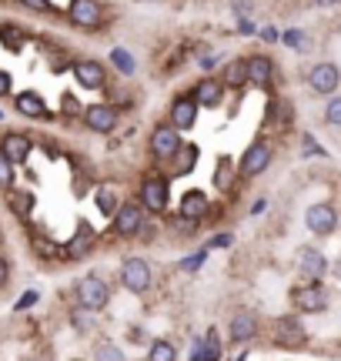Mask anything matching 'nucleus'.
<instances>
[{
  "label": "nucleus",
  "mask_w": 341,
  "mask_h": 361,
  "mask_svg": "<svg viewBox=\"0 0 341 361\" xmlns=\"http://www.w3.org/2000/svg\"><path fill=\"white\" fill-rule=\"evenodd\" d=\"M291 298H294V305H298V308L311 311V314L328 308V295H325V288H321V284H304V288H298Z\"/></svg>",
  "instance_id": "obj_11"
},
{
  "label": "nucleus",
  "mask_w": 341,
  "mask_h": 361,
  "mask_svg": "<svg viewBox=\"0 0 341 361\" xmlns=\"http://www.w3.org/2000/svg\"><path fill=\"white\" fill-rule=\"evenodd\" d=\"M194 117H197V104L194 101H178L170 107V121H174V130L178 128H194Z\"/></svg>",
  "instance_id": "obj_22"
},
{
  "label": "nucleus",
  "mask_w": 341,
  "mask_h": 361,
  "mask_svg": "<svg viewBox=\"0 0 341 361\" xmlns=\"http://www.w3.org/2000/svg\"><path fill=\"white\" fill-rule=\"evenodd\" d=\"M111 301V288H107L97 274H87L78 281V305L80 311H101Z\"/></svg>",
  "instance_id": "obj_1"
},
{
  "label": "nucleus",
  "mask_w": 341,
  "mask_h": 361,
  "mask_svg": "<svg viewBox=\"0 0 341 361\" xmlns=\"http://www.w3.org/2000/svg\"><path fill=\"white\" fill-rule=\"evenodd\" d=\"M84 124L97 134H111V130L118 128V111L114 107H107V104H94L84 111Z\"/></svg>",
  "instance_id": "obj_7"
},
{
  "label": "nucleus",
  "mask_w": 341,
  "mask_h": 361,
  "mask_svg": "<svg viewBox=\"0 0 341 361\" xmlns=\"http://www.w3.org/2000/svg\"><path fill=\"white\" fill-rule=\"evenodd\" d=\"M261 37L268 40V44H271V40H278V30H275V27H264V30H261Z\"/></svg>",
  "instance_id": "obj_39"
},
{
  "label": "nucleus",
  "mask_w": 341,
  "mask_h": 361,
  "mask_svg": "<svg viewBox=\"0 0 341 361\" xmlns=\"http://www.w3.org/2000/svg\"><path fill=\"white\" fill-rule=\"evenodd\" d=\"M94 355H97V361H128L124 358V351L118 348V345H97V351H94Z\"/></svg>",
  "instance_id": "obj_27"
},
{
  "label": "nucleus",
  "mask_w": 341,
  "mask_h": 361,
  "mask_svg": "<svg viewBox=\"0 0 341 361\" xmlns=\"http://www.w3.org/2000/svg\"><path fill=\"white\" fill-rule=\"evenodd\" d=\"M101 4L97 0H70V20L78 27H101Z\"/></svg>",
  "instance_id": "obj_12"
},
{
  "label": "nucleus",
  "mask_w": 341,
  "mask_h": 361,
  "mask_svg": "<svg viewBox=\"0 0 341 361\" xmlns=\"http://www.w3.org/2000/svg\"><path fill=\"white\" fill-rule=\"evenodd\" d=\"M244 80H248L244 61H231V64H228V74H224V84H228V87H241Z\"/></svg>",
  "instance_id": "obj_25"
},
{
  "label": "nucleus",
  "mask_w": 341,
  "mask_h": 361,
  "mask_svg": "<svg viewBox=\"0 0 341 361\" xmlns=\"http://www.w3.org/2000/svg\"><path fill=\"white\" fill-rule=\"evenodd\" d=\"M74 78H78L84 87H101V84H104V64H101V61H78V64H74Z\"/></svg>",
  "instance_id": "obj_17"
},
{
  "label": "nucleus",
  "mask_w": 341,
  "mask_h": 361,
  "mask_svg": "<svg viewBox=\"0 0 341 361\" xmlns=\"http://www.w3.org/2000/svg\"><path fill=\"white\" fill-rule=\"evenodd\" d=\"M318 4H321V7H331V4H338V0H318Z\"/></svg>",
  "instance_id": "obj_40"
},
{
  "label": "nucleus",
  "mask_w": 341,
  "mask_h": 361,
  "mask_svg": "<svg viewBox=\"0 0 341 361\" xmlns=\"http://www.w3.org/2000/svg\"><path fill=\"white\" fill-rule=\"evenodd\" d=\"M178 151H181V134L174 128H154V134H151V154L158 161H170Z\"/></svg>",
  "instance_id": "obj_5"
},
{
  "label": "nucleus",
  "mask_w": 341,
  "mask_h": 361,
  "mask_svg": "<svg viewBox=\"0 0 341 361\" xmlns=\"http://www.w3.org/2000/svg\"><path fill=\"white\" fill-rule=\"evenodd\" d=\"M120 281H124V288H128V291H134V295H144L147 288H151V281H154L151 264H147L144 258H128L124 264H120Z\"/></svg>",
  "instance_id": "obj_2"
},
{
  "label": "nucleus",
  "mask_w": 341,
  "mask_h": 361,
  "mask_svg": "<svg viewBox=\"0 0 341 361\" xmlns=\"http://www.w3.org/2000/svg\"><path fill=\"white\" fill-rule=\"evenodd\" d=\"M338 80H341L338 67L328 64V61H325V64H315L311 74H308V84H311L315 94H331V90H338Z\"/></svg>",
  "instance_id": "obj_9"
},
{
  "label": "nucleus",
  "mask_w": 341,
  "mask_h": 361,
  "mask_svg": "<svg viewBox=\"0 0 341 361\" xmlns=\"http://www.w3.org/2000/svg\"><path fill=\"white\" fill-rule=\"evenodd\" d=\"M285 44H288V47H294V51H302V47H304V34H302V30H288V34H285Z\"/></svg>",
  "instance_id": "obj_32"
},
{
  "label": "nucleus",
  "mask_w": 341,
  "mask_h": 361,
  "mask_svg": "<svg viewBox=\"0 0 341 361\" xmlns=\"http://www.w3.org/2000/svg\"><path fill=\"white\" fill-rule=\"evenodd\" d=\"M191 361H221V341H218V335H214V328H211L208 335L194 345Z\"/></svg>",
  "instance_id": "obj_20"
},
{
  "label": "nucleus",
  "mask_w": 341,
  "mask_h": 361,
  "mask_svg": "<svg viewBox=\"0 0 341 361\" xmlns=\"http://www.w3.org/2000/svg\"><path fill=\"white\" fill-rule=\"evenodd\" d=\"M0 121H4V111H0Z\"/></svg>",
  "instance_id": "obj_42"
},
{
  "label": "nucleus",
  "mask_w": 341,
  "mask_h": 361,
  "mask_svg": "<svg viewBox=\"0 0 341 361\" xmlns=\"http://www.w3.org/2000/svg\"><path fill=\"white\" fill-rule=\"evenodd\" d=\"M11 74H7V71H0V94H11Z\"/></svg>",
  "instance_id": "obj_37"
},
{
  "label": "nucleus",
  "mask_w": 341,
  "mask_h": 361,
  "mask_svg": "<svg viewBox=\"0 0 341 361\" xmlns=\"http://www.w3.org/2000/svg\"><path fill=\"white\" fill-rule=\"evenodd\" d=\"M141 228H144V207L141 204H120L118 211H114V231L124 234V238H131V234H141Z\"/></svg>",
  "instance_id": "obj_3"
},
{
  "label": "nucleus",
  "mask_w": 341,
  "mask_h": 361,
  "mask_svg": "<svg viewBox=\"0 0 341 361\" xmlns=\"http://www.w3.org/2000/svg\"><path fill=\"white\" fill-rule=\"evenodd\" d=\"M275 341L278 345H285V348H298V345H304V328L294 322V318H278Z\"/></svg>",
  "instance_id": "obj_13"
},
{
  "label": "nucleus",
  "mask_w": 341,
  "mask_h": 361,
  "mask_svg": "<svg viewBox=\"0 0 341 361\" xmlns=\"http://www.w3.org/2000/svg\"><path fill=\"white\" fill-rule=\"evenodd\" d=\"M27 7H34V11H40V13H51L54 11V0H24Z\"/></svg>",
  "instance_id": "obj_33"
},
{
  "label": "nucleus",
  "mask_w": 341,
  "mask_h": 361,
  "mask_svg": "<svg viewBox=\"0 0 341 361\" xmlns=\"http://www.w3.org/2000/svg\"><path fill=\"white\" fill-rule=\"evenodd\" d=\"M147 361H178V348L170 341H154L147 351Z\"/></svg>",
  "instance_id": "obj_24"
},
{
  "label": "nucleus",
  "mask_w": 341,
  "mask_h": 361,
  "mask_svg": "<svg viewBox=\"0 0 341 361\" xmlns=\"http://www.w3.org/2000/svg\"><path fill=\"white\" fill-rule=\"evenodd\" d=\"M0 154L7 157L11 164H20V161H27V154H30V141H27L24 134H7V137L0 141Z\"/></svg>",
  "instance_id": "obj_15"
},
{
  "label": "nucleus",
  "mask_w": 341,
  "mask_h": 361,
  "mask_svg": "<svg viewBox=\"0 0 341 361\" xmlns=\"http://www.w3.org/2000/svg\"><path fill=\"white\" fill-rule=\"evenodd\" d=\"M228 245H231V234H218V238L208 245V251H211V247H228Z\"/></svg>",
  "instance_id": "obj_36"
},
{
  "label": "nucleus",
  "mask_w": 341,
  "mask_h": 361,
  "mask_svg": "<svg viewBox=\"0 0 341 361\" xmlns=\"http://www.w3.org/2000/svg\"><path fill=\"white\" fill-rule=\"evenodd\" d=\"M141 207L144 211H164L168 207V180L164 178H147L141 184Z\"/></svg>",
  "instance_id": "obj_6"
},
{
  "label": "nucleus",
  "mask_w": 341,
  "mask_h": 361,
  "mask_svg": "<svg viewBox=\"0 0 341 361\" xmlns=\"http://www.w3.org/2000/svg\"><path fill=\"white\" fill-rule=\"evenodd\" d=\"M244 67H248L251 84H258V87H268V84H271V71H275V64H271L268 57H251V61H244Z\"/></svg>",
  "instance_id": "obj_21"
},
{
  "label": "nucleus",
  "mask_w": 341,
  "mask_h": 361,
  "mask_svg": "<svg viewBox=\"0 0 341 361\" xmlns=\"http://www.w3.org/2000/svg\"><path fill=\"white\" fill-rule=\"evenodd\" d=\"M34 301H37V291H27V295L17 298V305H13V308H17V311H24V308H30Z\"/></svg>",
  "instance_id": "obj_34"
},
{
  "label": "nucleus",
  "mask_w": 341,
  "mask_h": 361,
  "mask_svg": "<svg viewBox=\"0 0 341 361\" xmlns=\"http://www.w3.org/2000/svg\"><path fill=\"white\" fill-rule=\"evenodd\" d=\"M298 268H302V278H308V284H318V278H325V271H328V261L318 247H302Z\"/></svg>",
  "instance_id": "obj_10"
},
{
  "label": "nucleus",
  "mask_w": 341,
  "mask_h": 361,
  "mask_svg": "<svg viewBox=\"0 0 341 361\" xmlns=\"http://www.w3.org/2000/svg\"><path fill=\"white\" fill-rule=\"evenodd\" d=\"M335 274H338V278H341V261H338V268H335Z\"/></svg>",
  "instance_id": "obj_41"
},
{
  "label": "nucleus",
  "mask_w": 341,
  "mask_h": 361,
  "mask_svg": "<svg viewBox=\"0 0 341 361\" xmlns=\"http://www.w3.org/2000/svg\"><path fill=\"white\" fill-rule=\"evenodd\" d=\"M204 258H208V247H201V251H194L191 258H184V261H181V268H184V271H197Z\"/></svg>",
  "instance_id": "obj_30"
},
{
  "label": "nucleus",
  "mask_w": 341,
  "mask_h": 361,
  "mask_svg": "<svg viewBox=\"0 0 341 361\" xmlns=\"http://www.w3.org/2000/svg\"><path fill=\"white\" fill-rule=\"evenodd\" d=\"M254 335H258V318H254L251 311H237L235 318H231V341L244 345V341H251Z\"/></svg>",
  "instance_id": "obj_14"
},
{
  "label": "nucleus",
  "mask_w": 341,
  "mask_h": 361,
  "mask_svg": "<svg viewBox=\"0 0 341 361\" xmlns=\"http://www.w3.org/2000/svg\"><path fill=\"white\" fill-rule=\"evenodd\" d=\"M304 224L311 234H331L338 228V211L331 204H311L308 214H304Z\"/></svg>",
  "instance_id": "obj_4"
},
{
  "label": "nucleus",
  "mask_w": 341,
  "mask_h": 361,
  "mask_svg": "<svg viewBox=\"0 0 341 361\" xmlns=\"http://www.w3.org/2000/svg\"><path fill=\"white\" fill-rule=\"evenodd\" d=\"M11 184H13V164L0 154V188H11Z\"/></svg>",
  "instance_id": "obj_29"
},
{
  "label": "nucleus",
  "mask_w": 341,
  "mask_h": 361,
  "mask_svg": "<svg viewBox=\"0 0 341 361\" xmlns=\"http://www.w3.org/2000/svg\"><path fill=\"white\" fill-rule=\"evenodd\" d=\"M268 164H271V147L264 141H254L248 151H244V157H241V174L254 178V174H261Z\"/></svg>",
  "instance_id": "obj_8"
},
{
  "label": "nucleus",
  "mask_w": 341,
  "mask_h": 361,
  "mask_svg": "<svg viewBox=\"0 0 341 361\" xmlns=\"http://www.w3.org/2000/svg\"><path fill=\"white\" fill-rule=\"evenodd\" d=\"M111 64L118 67L120 74H134V71H137V61H134V54L124 51V47H114V51H111Z\"/></svg>",
  "instance_id": "obj_23"
},
{
  "label": "nucleus",
  "mask_w": 341,
  "mask_h": 361,
  "mask_svg": "<svg viewBox=\"0 0 341 361\" xmlns=\"http://www.w3.org/2000/svg\"><path fill=\"white\" fill-rule=\"evenodd\" d=\"M17 111L24 117H34V121H47V104L40 101L34 90H24V94H17Z\"/></svg>",
  "instance_id": "obj_18"
},
{
  "label": "nucleus",
  "mask_w": 341,
  "mask_h": 361,
  "mask_svg": "<svg viewBox=\"0 0 341 361\" xmlns=\"http://www.w3.org/2000/svg\"><path fill=\"white\" fill-rule=\"evenodd\" d=\"M118 194L111 191V188H104V191H97V211H101V214H111V218H114V211H118Z\"/></svg>",
  "instance_id": "obj_26"
},
{
  "label": "nucleus",
  "mask_w": 341,
  "mask_h": 361,
  "mask_svg": "<svg viewBox=\"0 0 341 361\" xmlns=\"http://www.w3.org/2000/svg\"><path fill=\"white\" fill-rule=\"evenodd\" d=\"M11 207L17 214H30V207H34V194L24 191V194H13L11 197Z\"/></svg>",
  "instance_id": "obj_28"
},
{
  "label": "nucleus",
  "mask_w": 341,
  "mask_h": 361,
  "mask_svg": "<svg viewBox=\"0 0 341 361\" xmlns=\"http://www.w3.org/2000/svg\"><path fill=\"white\" fill-rule=\"evenodd\" d=\"M304 151H308V154H321V147L315 144V137H304Z\"/></svg>",
  "instance_id": "obj_38"
},
{
  "label": "nucleus",
  "mask_w": 341,
  "mask_h": 361,
  "mask_svg": "<svg viewBox=\"0 0 341 361\" xmlns=\"http://www.w3.org/2000/svg\"><path fill=\"white\" fill-rule=\"evenodd\" d=\"M208 207H211V201H208V194L204 191H187L181 197V218L197 221V218L208 214Z\"/></svg>",
  "instance_id": "obj_16"
},
{
  "label": "nucleus",
  "mask_w": 341,
  "mask_h": 361,
  "mask_svg": "<svg viewBox=\"0 0 341 361\" xmlns=\"http://www.w3.org/2000/svg\"><path fill=\"white\" fill-rule=\"evenodd\" d=\"M325 117H328V124H338V128H341V94H338V97H331Z\"/></svg>",
  "instance_id": "obj_31"
},
{
  "label": "nucleus",
  "mask_w": 341,
  "mask_h": 361,
  "mask_svg": "<svg viewBox=\"0 0 341 361\" xmlns=\"http://www.w3.org/2000/svg\"><path fill=\"white\" fill-rule=\"evenodd\" d=\"M7 281H11V264H7V261L0 258V288H4Z\"/></svg>",
  "instance_id": "obj_35"
},
{
  "label": "nucleus",
  "mask_w": 341,
  "mask_h": 361,
  "mask_svg": "<svg viewBox=\"0 0 341 361\" xmlns=\"http://www.w3.org/2000/svg\"><path fill=\"white\" fill-rule=\"evenodd\" d=\"M224 97V84L221 80H201L194 87V104H201V107H218Z\"/></svg>",
  "instance_id": "obj_19"
}]
</instances>
